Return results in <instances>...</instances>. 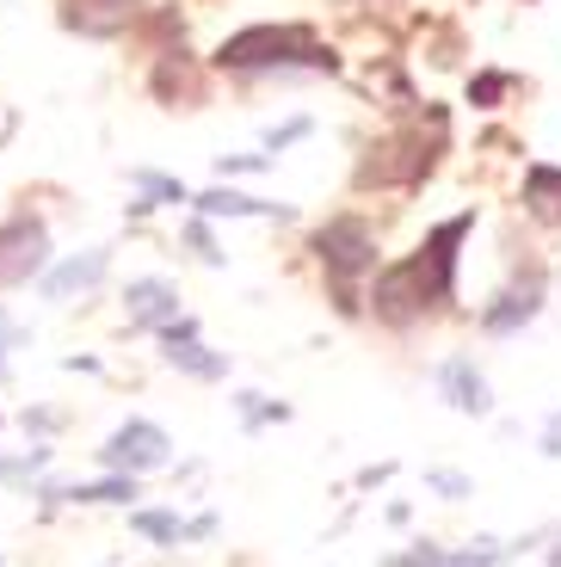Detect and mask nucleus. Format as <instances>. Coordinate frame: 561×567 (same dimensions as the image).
Listing matches in <instances>:
<instances>
[{
  "label": "nucleus",
  "mask_w": 561,
  "mask_h": 567,
  "mask_svg": "<svg viewBox=\"0 0 561 567\" xmlns=\"http://www.w3.org/2000/svg\"><path fill=\"white\" fill-rule=\"evenodd\" d=\"M463 235H469V216H457V223L438 228L414 259L382 271L377 278V315L382 321H414L420 309H432V302L450 297V259H457V241H463Z\"/></svg>",
  "instance_id": "nucleus-1"
},
{
  "label": "nucleus",
  "mask_w": 561,
  "mask_h": 567,
  "mask_svg": "<svg viewBox=\"0 0 561 567\" xmlns=\"http://www.w3.org/2000/svg\"><path fill=\"white\" fill-rule=\"evenodd\" d=\"M223 69H290V62H309V69H334L327 50H315V38L303 25H253L216 50Z\"/></svg>",
  "instance_id": "nucleus-2"
},
{
  "label": "nucleus",
  "mask_w": 561,
  "mask_h": 567,
  "mask_svg": "<svg viewBox=\"0 0 561 567\" xmlns=\"http://www.w3.org/2000/svg\"><path fill=\"white\" fill-rule=\"evenodd\" d=\"M315 254H322V266L339 278V309H351V278H358V271H370V259H377L370 223H358V216L327 223L322 235H315Z\"/></svg>",
  "instance_id": "nucleus-3"
},
{
  "label": "nucleus",
  "mask_w": 561,
  "mask_h": 567,
  "mask_svg": "<svg viewBox=\"0 0 561 567\" xmlns=\"http://www.w3.org/2000/svg\"><path fill=\"white\" fill-rule=\"evenodd\" d=\"M167 456H173L167 432H161V425H149V420H124L112 432V444H105V463L124 468V475H136V468H161Z\"/></svg>",
  "instance_id": "nucleus-4"
},
{
  "label": "nucleus",
  "mask_w": 561,
  "mask_h": 567,
  "mask_svg": "<svg viewBox=\"0 0 561 567\" xmlns=\"http://www.w3.org/2000/svg\"><path fill=\"white\" fill-rule=\"evenodd\" d=\"M426 167H432V148H420L414 136H395L358 167V179L365 185H395V179H420Z\"/></svg>",
  "instance_id": "nucleus-5"
},
{
  "label": "nucleus",
  "mask_w": 561,
  "mask_h": 567,
  "mask_svg": "<svg viewBox=\"0 0 561 567\" xmlns=\"http://www.w3.org/2000/svg\"><path fill=\"white\" fill-rule=\"evenodd\" d=\"M136 19V0H62V25L81 38H118Z\"/></svg>",
  "instance_id": "nucleus-6"
},
{
  "label": "nucleus",
  "mask_w": 561,
  "mask_h": 567,
  "mask_svg": "<svg viewBox=\"0 0 561 567\" xmlns=\"http://www.w3.org/2000/svg\"><path fill=\"white\" fill-rule=\"evenodd\" d=\"M38 266H43V228L38 223L0 228V284H26Z\"/></svg>",
  "instance_id": "nucleus-7"
},
{
  "label": "nucleus",
  "mask_w": 561,
  "mask_h": 567,
  "mask_svg": "<svg viewBox=\"0 0 561 567\" xmlns=\"http://www.w3.org/2000/svg\"><path fill=\"white\" fill-rule=\"evenodd\" d=\"M438 389H445V401H450L457 413H476V420L493 408V395H488V377H481V370L469 364V358H450V364L438 370Z\"/></svg>",
  "instance_id": "nucleus-8"
},
{
  "label": "nucleus",
  "mask_w": 561,
  "mask_h": 567,
  "mask_svg": "<svg viewBox=\"0 0 561 567\" xmlns=\"http://www.w3.org/2000/svg\"><path fill=\"white\" fill-rule=\"evenodd\" d=\"M105 266H112V254H105V247H86L81 259H69V266H57L50 278H43V297H50V302L81 297V290H93V284L105 278Z\"/></svg>",
  "instance_id": "nucleus-9"
},
{
  "label": "nucleus",
  "mask_w": 561,
  "mask_h": 567,
  "mask_svg": "<svg viewBox=\"0 0 561 567\" xmlns=\"http://www.w3.org/2000/svg\"><path fill=\"white\" fill-rule=\"evenodd\" d=\"M161 352H167L180 370H192V377H223V358L197 346V327L192 321H167V327H161Z\"/></svg>",
  "instance_id": "nucleus-10"
},
{
  "label": "nucleus",
  "mask_w": 561,
  "mask_h": 567,
  "mask_svg": "<svg viewBox=\"0 0 561 567\" xmlns=\"http://www.w3.org/2000/svg\"><path fill=\"white\" fill-rule=\"evenodd\" d=\"M124 309H130V321H142V327H167L173 315H180V302H173V284L142 278L124 290Z\"/></svg>",
  "instance_id": "nucleus-11"
},
{
  "label": "nucleus",
  "mask_w": 561,
  "mask_h": 567,
  "mask_svg": "<svg viewBox=\"0 0 561 567\" xmlns=\"http://www.w3.org/2000/svg\"><path fill=\"white\" fill-rule=\"evenodd\" d=\"M524 210H531L537 223H561V167L524 173Z\"/></svg>",
  "instance_id": "nucleus-12"
},
{
  "label": "nucleus",
  "mask_w": 561,
  "mask_h": 567,
  "mask_svg": "<svg viewBox=\"0 0 561 567\" xmlns=\"http://www.w3.org/2000/svg\"><path fill=\"white\" fill-rule=\"evenodd\" d=\"M57 499H74V506H124V499H136V482L112 475V482H93V487H62Z\"/></svg>",
  "instance_id": "nucleus-13"
},
{
  "label": "nucleus",
  "mask_w": 561,
  "mask_h": 567,
  "mask_svg": "<svg viewBox=\"0 0 561 567\" xmlns=\"http://www.w3.org/2000/svg\"><path fill=\"white\" fill-rule=\"evenodd\" d=\"M537 309H543V297H537V290H512L500 309H488V333H512V327H524Z\"/></svg>",
  "instance_id": "nucleus-14"
},
{
  "label": "nucleus",
  "mask_w": 561,
  "mask_h": 567,
  "mask_svg": "<svg viewBox=\"0 0 561 567\" xmlns=\"http://www.w3.org/2000/svg\"><path fill=\"white\" fill-rule=\"evenodd\" d=\"M197 210L204 216H284V210H272V204H259V198H241V192H204Z\"/></svg>",
  "instance_id": "nucleus-15"
},
{
  "label": "nucleus",
  "mask_w": 561,
  "mask_h": 567,
  "mask_svg": "<svg viewBox=\"0 0 561 567\" xmlns=\"http://www.w3.org/2000/svg\"><path fill=\"white\" fill-rule=\"evenodd\" d=\"M136 530L142 537H155V543H180L185 525L173 518V512H136Z\"/></svg>",
  "instance_id": "nucleus-16"
},
{
  "label": "nucleus",
  "mask_w": 561,
  "mask_h": 567,
  "mask_svg": "<svg viewBox=\"0 0 561 567\" xmlns=\"http://www.w3.org/2000/svg\"><path fill=\"white\" fill-rule=\"evenodd\" d=\"M136 185L149 192V204H180L185 198V185L180 179H161V173H136Z\"/></svg>",
  "instance_id": "nucleus-17"
},
{
  "label": "nucleus",
  "mask_w": 561,
  "mask_h": 567,
  "mask_svg": "<svg viewBox=\"0 0 561 567\" xmlns=\"http://www.w3.org/2000/svg\"><path fill=\"white\" fill-rule=\"evenodd\" d=\"M426 487H438L445 499H463L469 494V482H463V475H450V468H432V475H426Z\"/></svg>",
  "instance_id": "nucleus-18"
},
{
  "label": "nucleus",
  "mask_w": 561,
  "mask_h": 567,
  "mask_svg": "<svg viewBox=\"0 0 561 567\" xmlns=\"http://www.w3.org/2000/svg\"><path fill=\"white\" fill-rule=\"evenodd\" d=\"M155 86H161V93H185V86H192V69H185V62H180V69H173V62H161Z\"/></svg>",
  "instance_id": "nucleus-19"
},
{
  "label": "nucleus",
  "mask_w": 561,
  "mask_h": 567,
  "mask_svg": "<svg viewBox=\"0 0 561 567\" xmlns=\"http://www.w3.org/2000/svg\"><path fill=\"white\" fill-rule=\"evenodd\" d=\"M296 136H309V117H290V124H278L266 136V148H284V142H296Z\"/></svg>",
  "instance_id": "nucleus-20"
},
{
  "label": "nucleus",
  "mask_w": 561,
  "mask_h": 567,
  "mask_svg": "<svg viewBox=\"0 0 561 567\" xmlns=\"http://www.w3.org/2000/svg\"><path fill=\"white\" fill-rule=\"evenodd\" d=\"M500 86H506V74H481V81H476V105H493V100H500Z\"/></svg>",
  "instance_id": "nucleus-21"
},
{
  "label": "nucleus",
  "mask_w": 561,
  "mask_h": 567,
  "mask_svg": "<svg viewBox=\"0 0 561 567\" xmlns=\"http://www.w3.org/2000/svg\"><path fill=\"white\" fill-rule=\"evenodd\" d=\"M543 456H561V413L549 420V432H543Z\"/></svg>",
  "instance_id": "nucleus-22"
},
{
  "label": "nucleus",
  "mask_w": 561,
  "mask_h": 567,
  "mask_svg": "<svg viewBox=\"0 0 561 567\" xmlns=\"http://www.w3.org/2000/svg\"><path fill=\"white\" fill-rule=\"evenodd\" d=\"M7 340H13V321H7V315H0V352H7Z\"/></svg>",
  "instance_id": "nucleus-23"
},
{
  "label": "nucleus",
  "mask_w": 561,
  "mask_h": 567,
  "mask_svg": "<svg viewBox=\"0 0 561 567\" xmlns=\"http://www.w3.org/2000/svg\"><path fill=\"white\" fill-rule=\"evenodd\" d=\"M549 561H555V567H561V549H555V555H549Z\"/></svg>",
  "instance_id": "nucleus-24"
}]
</instances>
